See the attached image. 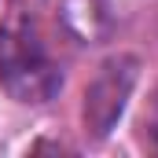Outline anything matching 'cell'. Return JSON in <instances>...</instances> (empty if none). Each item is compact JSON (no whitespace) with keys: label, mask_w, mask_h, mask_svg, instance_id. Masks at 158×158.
<instances>
[{"label":"cell","mask_w":158,"mask_h":158,"mask_svg":"<svg viewBox=\"0 0 158 158\" xmlns=\"http://www.w3.org/2000/svg\"><path fill=\"white\" fill-rule=\"evenodd\" d=\"M0 81L19 103H48L63 88V70L26 15H11L0 26Z\"/></svg>","instance_id":"obj_1"},{"label":"cell","mask_w":158,"mask_h":158,"mask_svg":"<svg viewBox=\"0 0 158 158\" xmlns=\"http://www.w3.org/2000/svg\"><path fill=\"white\" fill-rule=\"evenodd\" d=\"M136 77H140V59L129 52L99 63V70L92 74L88 88H85V129L92 136H107L118 125L121 110L136 88Z\"/></svg>","instance_id":"obj_2"},{"label":"cell","mask_w":158,"mask_h":158,"mask_svg":"<svg viewBox=\"0 0 158 158\" xmlns=\"http://www.w3.org/2000/svg\"><path fill=\"white\" fill-rule=\"evenodd\" d=\"M63 22H66V30L81 37L85 44H96V40H103L110 33V26H114V19H110V7L103 4V0H63Z\"/></svg>","instance_id":"obj_3"},{"label":"cell","mask_w":158,"mask_h":158,"mask_svg":"<svg viewBox=\"0 0 158 158\" xmlns=\"http://www.w3.org/2000/svg\"><path fill=\"white\" fill-rule=\"evenodd\" d=\"M143 140H147V147L158 155V88L151 92L147 110H143Z\"/></svg>","instance_id":"obj_4"}]
</instances>
